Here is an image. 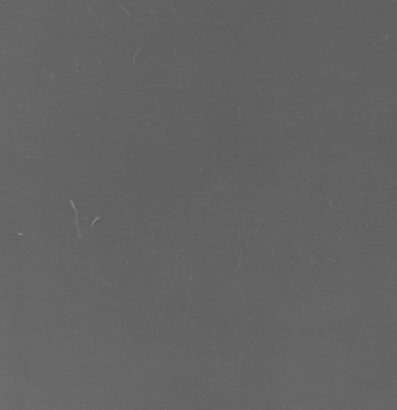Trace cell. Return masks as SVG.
<instances>
[{
	"instance_id": "1",
	"label": "cell",
	"mask_w": 397,
	"mask_h": 410,
	"mask_svg": "<svg viewBox=\"0 0 397 410\" xmlns=\"http://www.w3.org/2000/svg\"><path fill=\"white\" fill-rule=\"evenodd\" d=\"M70 205H71L72 209H74L75 212V224H76V229H77V234H78V237H82V233H81V229H80V225H78V211L76 208V206H75V202L72 201V200H70Z\"/></svg>"
},
{
	"instance_id": "2",
	"label": "cell",
	"mask_w": 397,
	"mask_h": 410,
	"mask_svg": "<svg viewBox=\"0 0 397 410\" xmlns=\"http://www.w3.org/2000/svg\"><path fill=\"white\" fill-rule=\"evenodd\" d=\"M99 219H100V213L98 212V213H96L95 218H94V219H93V222H92V224H91V226H92V228H93V226H94V224H95V222H96V220H99Z\"/></svg>"
}]
</instances>
